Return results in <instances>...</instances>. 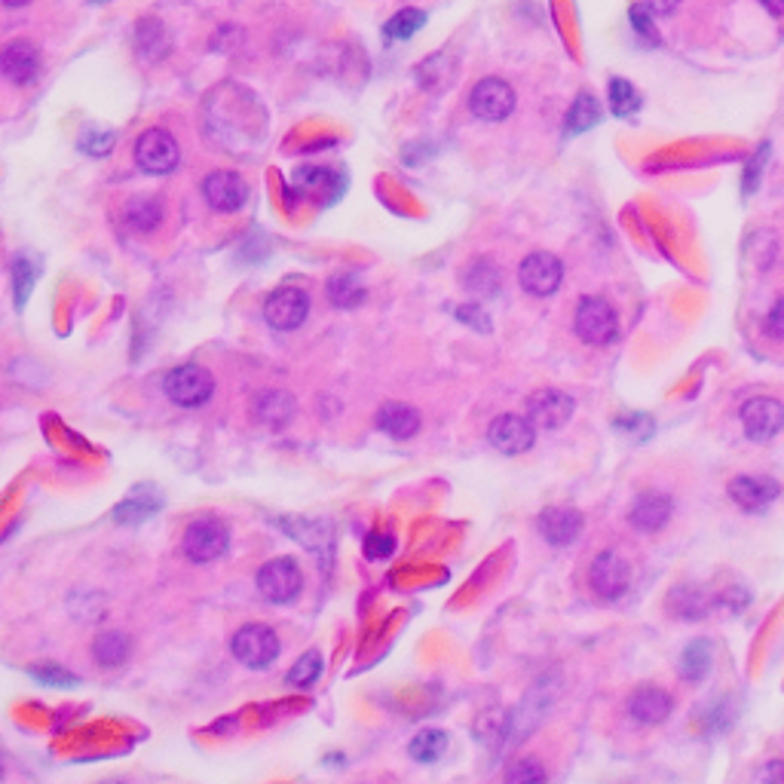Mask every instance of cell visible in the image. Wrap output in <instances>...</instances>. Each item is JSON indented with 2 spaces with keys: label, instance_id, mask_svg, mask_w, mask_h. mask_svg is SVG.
Masks as SVG:
<instances>
[{
  "label": "cell",
  "instance_id": "cell-24",
  "mask_svg": "<svg viewBox=\"0 0 784 784\" xmlns=\"http://www.w3.org/2000/svg\"><path fill=\"white\" fill-rule=\"evenodd\" d=\"M132 653V644L123 631H102L92 644V656L102 668H119Z\"/></svg>",
  "mask_w": 784,
  "mask_h": 784
},
{
  "label": "cell",
  "instance_id": "cell-13",
  "mask_svg": "<svg viewBox=\"0 0 784 784\" xmlns=\"http://www.w3.org/2000/svg\"><path fill=\"white\" fill-rule=\"evenodd\" d=\"M203 197L215 212H237L249 200V185L237 172L218 169L203 181Z\"/></svg>",
  "mask_w": 784,
  "mask_h": 784
},
{
  "label": "cell",
  "instance_id": "cell-35",
  "mask_svg": "<svg viewBox=\"0 0 784 784\" xmlns=\"http://www.w3.org/2000/svg\"><path fill=\"white\" fill-rule=\"evenodd\" d=\"M423 22H427V16L420 13V10H402V13H395V16L387 22V37L390 40H408V37H414L420 28H423Z\"/></svg>",
  "mask_w": 784,
  "mask_h": 784
},
{
  "label": "cell",
  "instance_id": "cell-26",
  "mask_svg": "<svg viewBox=\"0 0 784 784\" xmlns=\"http://www.w3.org/2000/svg\"><path fill=\"white\" fill-rule=\"evenodd\" d=\"M328 301L341 309H356L365 301V286L356 274H338L328 279Z\"/></svg>",
  "mask_w": 784,
  "mask_h": 784
},
{
  "label": "cell",
  "instance_id": "cell-48",
  "mask_svg": "<svg viewBox=\"0 0 784 784\" xmlns=\"http://www.w3.org/2000/svg\"><path fill=\"white\" fill-rule=\"evenodd\" d=\"M0 779H3V763H0Z\"/></svg>",
  "mask_w": 784,
  "mask_h": 784
},
{
  "label": "cell",
  "instance_id": "cell-5",
  "mask_svg": "<svg viewBox=\"0 0 784 784\" xmlns=\"http://www.w3.org/2000/svg\"><path fill=\"white\" fill-rule=\"evenodd\" d=\"M178 141L166 129H148L136 141V163L148 175H169L178 166Z\"/></svg>",
  "mask_w": 784,
  "mask_h": 784
},
{
  "label": "cell",
  "instance_id": "cell-7",
  "mask_svg": "<svg viewBox=\"0 0 784 784\" xmlns=\"http://www.w3.org/2000/svg\"><path fill=\"white\" fill-rule=\"evenodd\" d=\"M518 279H521V289L533 294V298H548L555 294L564 279L561 261L548 252H533L521 261L518 267Z\"/></svg>",
  "mask_w": 784,
  "mask_h": 784
},
{
  "label": "cell",
  "instance_id": "cell-25",
  "mask_svg": "<svg viewBox=\"0 0 784 784\" xmlns=\"http://www.w3.org/2000/svg\"><path fill=\"white\" fill-rule=\"evenodd\" d=\"M123 218H126V224H129L132 230L148 233V230H154L156 224L163 222V205H160L156 197L144 193V197H136V200H129V203H126V208H123Z\"/></svg>",
  "mask_w": 784,
  "mask_h": 784
},
{
  "label": "cell",
  "instance_id": "cell-29",
  "mask_svg": "<svg viewBox=\"0 0 784 784\" xmlns=\"http://www.w3.org/2000/svg\"><path fill=\"white\" fill-rule=\"evenodd\" d=\"M708 668H711V644L708 641H693L681 656L683 681H701L708 674Z\"/></svg>",
  "mask_w": 784,
  "mask_h": 784
},
{
  "label": "cell",
  "instance_id": "cell-46",
  "mask_svg": "<svg viewBox=\"0 0 784 784\" xmlns=\"http://www.w3.org/2000/svg\"><path fill=\"white\" fill-rule=\"evenodd\" d=\"M772 16H784V0H760Z\"/></svg>",
  "mask_w": 784,
  "mask_h": 784
},
{
  "label": "cell",
  "instance_id": "cell-3",
  "mask_svg": "<svg viewBox=\"0 0 784 784\" xmlns=\"http://www.w3.org/2000/svg\"><path fill=\"white\" fill-rule=\"evenodd\" d=\"M230 649H233V656H237L239 662L245 668H270L276 662V656H279V637H276V631L270 625H242V629L233 634V641H230Z\"/></svg>",
  "mask_w": 784,
  "mask_h": 784
},
{
  "label": "cell",
  "instance_id": "cell-23",
  "mask_svg": "<svg viewBox=\"0 0 784 784\" xmlns=\"http://www.w3.org/2000/svg\"><path fill=\"white\" fill-rule=\"evenodd\" d=\"M291 414H294V399H291L289 392L270 390L261 392L255 399V417L264 427L282 429L291 420Z\"/></svg>",
  "mask_w": 784,
  "mask_h": 784
},
{
  "label": "cell",
  "instance_id": "cell-18",
  "mask_svg": "<svg viewBox=\"0 0 784 784\" xmlns=\"http://www.w3.org/2000/svg\"><path fill=\"white\" fill-rule=\"evenodd\" d=\"M671 511H674L671 496L656 494V491H647V494H641L637 500H634V506H631V511H629V521L634 530L656 533V530L666 528L668 518H671Z\"/></svg>",
  "mask_w": 784,
  "mask_h": 784
},
{
  "label": "cell",
  "instance_id": "cell-31",
  "mask_svg": "<svg viewBox=\"0 0 784 784\" xmlns=\"http://www.w3.org/2000/svg\"><path fill=\"white\" fill-rule=\"evenodd\" d=\"M163 503L156 500V496H129V500H123L114 511V518H117L119 524H141V521H148L156 509H160Z\"/></svg>",
  "mask_w": 784,
  "mask_h": 784
},
{
  "label": "cell",
  "instance_id": "cell-28",
  "mask_svg": "<svg viewBox=\"0 0 784 784\" xmlns=\"http://www.w3.org/2000/svg\"><path fill=\"white\" fill-rule=\"evenodd\" d=\"M444 750H447V735L442 730H420L408 745V754L417 763H435L442 760Z\"/></svg>",
  "mask_w": 784,
  "mask_h": 784
},
{
  "label": "cell",
  "instance_id": "cell-2",
  "mask_svg": "<svg viewBox=\"0 0 784 784\" xmlns=\"http://www.w3.org/2000/svg\"><path fill=\"white\" fill-rule=\"evenodd\" d=\"M573 328H577L580 341L592 343V346H607L619 334V319H616V309L604 298H582L577 316H573Z\"/></svg>",
  "mask_w": 784,
  "mask_h": 784
},
{
  "label": "cell",
  "instance_id": "cell-41",
  "mask_svg": "<svg viewBox=\"0 0 784 784\" xmlns=\"http://www.w3.org/2000/svg\"><path fill=\"white\" fill-rule=\"evenodd\" d=\"M457 316H460L466 325L478 328V331H491V319H488V316H484V309L476 307V304H466V307H460L457 309Z\"/></svg>",
  "mask_w": 784,
  "mask_h": 784
},
{
  "label": "cell",
  "instance_id": "cell-30",
  "mask_svg": "<svg viewBox=\"0 0 784 784\" xmlns=\"http://www.w3.org/2000/svg\"><path fill=\"white\" fill-rule=\"evenodd\" d=\"M451 77H454V65H451L447 55H432V59H427V62L417 68V80H420V86H423L427 92L444 89V86L451 84Z\"/></svg>",
  "mask_w": 784,
  "mask_h": 784
},
{
  "label": "cell",
  "instance_id": "cell-19",
  "mask_svg": "<svg viewBox=\"0 0 784 784\" xmlns=\"http://www.w3.org/2000/svg\"><path fill=\"white\" fill-rule=\"evenodd\" d=\"M671 715V696L659 686H641L629 699V717L641 726H659Z\"/></svg>",
  "mask_w": 784,
  "mask_h": 784
},
{
  "label": "cell",
  "instance_id": "cell-21",
  "mask_svg": "<svg viewBox=\"0 0 784 784\" xmlns=\"http://www.w3.org/2000/svg\"><path fill=\"white\" fill-rule=\"evenodd\" d=\"M375 423L380 432H387L390 439H410L417 435L420 429V414L410 408V405H402V402H387L383 408L377 410Z\"/></svg>",
  "mask_w": 784,
  "mask_h": 784
},
{
  "label": "cell",
  "instance_id": "cell-36",
  "mask_svg": "<svg viewBox=\"0 0 784 784\" xmlns=\"http://www.w3.org/2000/svg\"><path fill=\"white\" fill-rule=\"evenodd\" d=\"M35 279H37L35 264H31L25 255H18L16 261H13V294H16L18 307L28 304V294L35 289Z\"/></svg>",
  "mask_w": 784,
  "mask_h": 784
},
{
  "label": "cell",
  "instance_id": "cell-38",
  "mask_svg": "<svg viewBox=\"0 0 784 784\" xmlns=\"http://www.w3.org/2000/svg\"><path fill=\"white\" fill-rule=\"evenodd\" d=\"M392 552H395V536L390 530H375V533L365 536V558L368 561H383V558H390Z\"/></svg>",
  "mask_w": 784,
  "mask_h": 784
},
{
  "label": "cell",
  "instance_id": "cell-22",
  "mask_svg": "<svg viewBox=\"0 0 784 784\" xmlns=\"http://www.w3.org/2000/svg\"><path fill=\"white\" fill-rule=\"evenodd\" d=\"M711 607V597L701 592L693 582H681L668 592V614L678 619H701Z\"/></svg>",
  "mask_w": 784,
  "mask_h": 784
},
{
  "label": "cell",
  "instance_id": "cell-8",
  "mask_svg": "<svg viewBox=\"0 0 784 784\" xmlns=\"http://www.w3.org/2000/svg\"><path fill=\"white\" fill-rule=\"evenodd\" d=\"M185 555H188L190 561L197 564H208V561H218L227 546H230V533L224 528L222 521H193L185 533Z\"/></svg>",
  "mask_w": 784,
  "mask_h": 784
},
{
  "label": "cell",
  "instance_id": "cell-11",
  "mask_svg": "<svg viewBox=\"0 0 784 784\" xmlns=\"http://www.w3.org/2000/svg\"><path fill=\"white\" fill-rule=\"evenodd\" d=\"M589 582L595 589L597 597L604 600H616L629 592L631 582V570L622 555L616 552H600L595 561H592V570H589Z\"/></svg>",
  "mask_w": 784,
  "mask_h": 784
},
{
  "label": "cell",
  "instance_id": "cell-14",
  "mask_svg": "<svg viewBox=\"0 0 784 784\" xmlns=\"http://www.w3.org/2000/svg\"><path fill=\"white\" fill-rule=\"evenodd\" d=\"M573 417V399L561 390H540L528 399V420L536 429H561Z\"/></svg>",
  "mask_w": 784,
  "mask_h": 784
},
{
  "label": "cell",
  "instance_id": "cell-17",
  "mask_svg": "<svg viewBox=\"0 0 784 784\" xmlns=\"http://www.w3.org/2000/svg\"><path fill=\"white\" fill-rule=\"evenodd\" d=\"M536 528L548 546H570L582 530V515L570 506H552L540 515Z\"/></svg>",
  "mask_w": 784,
  "mask_h": 784
},
{
  "label": "cell",
  "instance_id": "cell-16",
  "mask_svg": "<svg viewBox=\"0 0 784 784\" xmlns=\"http://www.w3.org/2000/svg\"><path fill=\"white\" fill-rule=\"evenodd\" d=\"M779 494H782L779 481L767 476H738L730 484L733 503H738L745 511L767 509L772 500H779Z\"/></svg>",
  "mask_w": 784,
  "mask_h": 784
},
{
  "label": "cell",
  "instance_id": "cell-44",
  "mask_svg": "<svg viewBox=\"0 0 784 784\" xmlns=\"http://www.w3.org/2000/svg\"><path fill=\"white\" fill-rule=\"evenodd\" d=\"M681 0H637V7H644L649 16H668Z\"/></svg>",
  "mask_w": 784,
  "mask_h": 784
},
{
  "label": "cell",
  "instance_id": "cell-9",
  "mask_svg": "<svg viewBox=\"0 0 784 784\" xmlns=\"http://www.w3.org/2000/svg\"><path fill=\"white\" fill-rule=\"evenodd\" d=\"M469 108H472V114L478 119L500 123V119H506L515 111V89L506 80L488 77V80L476 84L472 96H469Z\"/></svg>",
  "mask_w": 784,
  "mask_h": 784
},
{
  "label": "cell",
  "instance_id": "cell-50",
  "mask_svg": "<svg viewBox=\"0 0 784 784\" xmlns=\"http://www.w3.org/2000/svg\"><path fill=\"white\" fill-rule=\"evenodd\" d=\"M96 3H104V0H96Z\"/></svg>",
  "mask_w": 784,
  "mask_h": 784
},
{
  "label": "cell",
  "instance_id": "cell-34",
  "mask_svg": "<svg viewBox=\"0 0 784 784\" xmlns=\"http://www.w3.org/2000/svg\"><path fill=\"white\" fill-rule=\"evenodd\" d=\"M506 784H548L546 767L536 757H521L506 772Z\"/></svg>",
  "mask_w": 784,
  "mask_h": 784
},
{
  "label": "cell",
  "instance_id": "cell-20",
  "mask_svg": "<svg viewBox=\"0 0 784 784\" xmlns=\"http://www.w3.org/2000/svg\"><path fill=\"white\" fill-rule=\"evenodd\" d=\"M172 50V37L166 31V25L160 18H141L136 25V52L148 62L154 65L160 59H166Z\"/></svg>",
  "mask_w": 784,
  "mask_h": 784
},
{
  "label": "cell",
  "instance_id": "cell-15",
  "mask_svg": "<svg viewBox=\"0 0 784 784\" xmlns=\"http://www.w3.org/2000/svg\"><path fill=\"white\" fill-rule=\"evenodd\" d=\"M0 74L16 86L35 84L40 74V52L31 40H13L0 50Z\"/></svg>",
  "mask_w": 784,
  "mask_h": 784
},
{
  "label": "cell",
  "instance_id": "cell-45",
  "mask_svg": "<svg viewBox=\"0 0 784 784\" xmlns=\"http://www.w3.org/2000/svg\"><path fill=\"white\" fill-rule=\"evenodd\" d=\"M760 784H784V760H769L760 772Z\"/></svg>",
  "mask_w": 784,
  "mask_h": 784
},
{
  "label": "cell",
  "instance_id": "cell-1",
  "mask_svg": "<svg viewBox=\"0 0 784 784\" xmlns=\"http://www.w3.org/2000/svg\"><path fill=\"white\" fill-rule=\"evenodd\" d=\"M163 390L178 408H203L215 392V380L200 365H181V368H172L166 375Z\"/></svg>",
  "mask_w": 784,
  "mask_h": 784
},
{
  "label": "cell",
  "instance_id": "cell-40",
  "mask_svg": "<svg viewBox=\"0 0 784 784\" xmlns=\"http://www.w3.org/2000/svg\"><path fill=\"white\" fill-rule=\"evenodd\" d=\"M767 334L775 341H784V298H779L767 316Z\"/></svg>",
  "mask_w": 784,
  "mask_h": 784
},
{
  "label": "cell",
  "instance_id": "cell-12",
  "mask_svg": "<svg viewBox=\"0 0 784 784\" xmlns=\"http://www.w3.org/2000/svg\"><path fill=\"white\" fill-rule=\"evenodd\" d=\"M488 439L494 444L500 454H524L533 447V439H536V427L530 423L528 417H518V414H503L496 417L491 429H488Z\"/></svg>",
  "mask_w": 784,
  "mask_h": 784
},
{
  "label": "cell",
  "instance_id": "cell-37",
  "mask_svg": "<svg viewBox=\"0 0 784 784\" xmlns=\"http://www.w3.org/2000/svg\"><path fill=\"white\" fill-rule=\"evenodd\" d=\"M607 92H610V108H614L616 117H629V114L637 111V104H641V99H637V92H634V86H631L629 80H610Z\"/></svg>",
  "mask_w": 784,
  "mask_h": 784
},
{
  "label": "cell",
  "instance_id": "cell-27",
  "mask_svg": "<svg viewBox=\"0 0 784 784\" xmlns=\"http://www.w3.org/2000/svg\"><path fill=\"white\" fill-rule=\"evenodd\" d=\"M463 286L472 291V294L491 298V294L500 291V270H496L488 257H478V261H472V264L466 267V274H463Z\"/></svg>",
  "mask_w": 784,
  "mask_h": 784
},
{
  "label": "cell",
  "instance_id": "cell-33",
  "mask_svg": "<svg viewBox=\"0 0 784 784\" xmlns=\"http://www.w3.org/2000/svg\"><path fill=\"white\" fill-rule=\"evenodd\" d=\"M597 117H600V111H597L595 96L582 92L580 99L573 102V108H570V114H567V129L570 132H585V129L595 126Z\"/></svg>",
  "mask_w": 784,
  "mask_h": 784
},
{
  "label": "cell",
  "instance_id": "cell-39",
  "mask_svg": "<svg viewBox=\"0 0 784 784\" xmlns=\"http://www.w3.org/2000/svg\"><path fill=\"white\" fill-rule=\"evenodd\" d=\"M31 674H35L40 683H50V686H77V678L59 666H37Z\"/></svg>",
  "mask_w": 784,
  "mask_h": 784
},
{
  "label": "cell",
  "instance_id": "cell-42",
  "mask_svg": "<svg viewBox=\"0 0 784 784\" xmlns=\"http://www.w3.org/2000/svg\"><path fill=\"white\" fill-rule=\"evenodd\" d=\"M631 22H634V31L647 37L649 43H656V40H659L656 31H653V22H649V13L644 10V7H637V3H634V10H631Z\"/></svg>",
  "mask_w": 784,
  "mask_h": 784
},
{
  "label": "cell",
  "instance_id": "cell-10",
  "mask_svg": "<svg viewBox=\"0 0 784 784\" xmlns=\"http://www.w3.org/2000/svg\"><path fill=\"white\" fill-rule=\"evenodd\" d=\"M742 427H745L748 439H754V442L775 439L784 427V405L779 399H769V395L750 399V402L742 405Z\"/></svg>",
  "mask_w": 784,
  "mask_h": 784
},
{
  "label": "cell",
  "instance_id": "cell-32",
  "mask_svg": "<svg viewBox=\"0 0 784 784\" xmlns=\"http://www.w3.org/2000/svg\"><path fill=\"white\" fill-rule=\"evenodd\" d=\"M319 674H323V653H319V649H309V653H304V656L291 666L289 683L291 686L307 690V686L319 681Z\"/></svg>",
  "mask_w": 784,
  "mask_h": 784
},
{
  "label": "cell",
  "instance_id": "cell-6",
  "mask_svg": "<svg viewBox=\"0 0 784 784\" xmlns=\"http://www.w3.org/2000/svg\"><path fill=\"white\" fill-rule=\"evenodd\" d=\"M309 316V298L304 289H276L267 301H264V319L274 325L276 331H294L307 323Z\"/></svg>",
  "mask_w": 784,
  "mask_h": 784
},
{
  "label": "cell",
  "instance_id": "cell-49",
  "mask_svg": "<svg viewBox=\"0 0 784 784\" xmlns=\"http://www.w3.org/2000/svg\"><path fill=\"white\" fill-rule=\"evenodd\" d=\"M108 784H123V782H108Z\"/></svg>",
  "mask_w": 784,
  "mask_h": 784
},
{
  "label": "cell",
  "instance_id": "cell-43",
  "mask_svg": "<svg viewBox=\"0 0 784 784\" xmlns=\"http://www.w3.org/2000/svg\"><path fill=\"white\" fill-rule=\"evenodd\" d=\"M84 151H89V154H96V156H102L111 151V144H114V136L111 132H99V136H89L84 138Z\"/></svg>",
  "mask_w": 784,
  "mask_h": 784
},
{
  "label": "cell",
  "instance_id": "cell-47",
  "mask_svg": "<svg viewBox=\"0 0 784 784\" xmlns=\"http://www.w3.org/2000/svg\"><path fill=\"white\" fill-rule=\"evenodd\" d=\"M0 3H7V7H25V3H31V0H0Z\"/></svg>",
  "mask_w": 784,
  "mask_h": 784
},
{
  "label": "cell",
  "instance_id": "cell-4",
  "mask_svg": "<svg viewBox=\"0 0 784 784\" xmlns=\"http://www.w3.org/2000/svg\"><path fill=\"white\" fill-rule=\"evenodd\" d=\"M304 573L291 558H274L257 570V592L270 604H289L301 595Z\"/></svg>",
  "mask_w": 784,
  "mask_h": 784
}]
</instances>
